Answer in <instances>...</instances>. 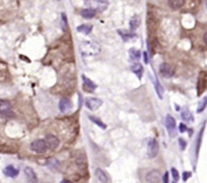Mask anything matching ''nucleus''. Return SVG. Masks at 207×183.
<instances>
[{
    "mask_svg": "<svg viewBox=\"0 0 207 183\" xmlns=\"http://www.w3.org/2000/svg\"><path fill=\"white\" fill-rule=\"evenodd\" d=\"M47 144L45 140H36L30 144V150L38 154H43L47 151Z\"/></svg>",
    "mask_w": 207,
    "mask_h": 183,
    "instance_id": "f257e3e1",
    "label": "nucleus"
},
{
    "mask_svg": "<svg viewBox=\"0 0 207 183\" xmlns=\"http://www.w3.org/2000/svg\"><path fill=\"white\" fill-rule=\"evenodd\" d=\"M159 145L155 139H151L147 145V155L149 158H155L159 154Z\"/></svg>",
    "mask_w": 207,
    "mask_h": 183,
    "instance_id": "f03ea898",
    "label": "nucleus"
},
{
    "mask_svg": "<svg viewBox=\"0 0 207 183\" xmlns=\"http://www.w3.org/2000/svg\"><path fill=\"white\" fill-rule=\"evenodd\" d=\"M159 72L166 78H171L175 74V68L169 63H162L159 66Z\"/></svg>",
    "mask_w": 207,
    "mask_h": 183,
    "instance_id": "7ed1b4c3",
    "label": "nucleus"
},
{
    "mask_svg": "<svg viewBox=\"0 0 207 183\" xmlns=\"http://www.w3.org/2000/svg\"><path fill=\"white\" fill-rule=\"evenodd\" d=\"M162 178V174L159 170H151L145 176V180L148 183H159Z\"/></svg>",
    "mask_w": 207,
    "mask_h": 183,
    "instance_id": "20e7f679",
    "label": "nucleus"
},
{
    "mask_svg": "<svg viewBox=\"0 0 207 183\" xmlns=\"http://www.w3.org/2000/svg\"><path fill=\"white\" fill-rule=\"evenodd\" d=\"M45 142L47 144V147L51 150H56L60 145V140L54 135H47L45 138Z\"/></svg>",
    "mask_w": 207,
    "mask_h": 183,
    "instance_id": "39448f33",
    "label": "nucleus"
},
{
    "mask_svg": "<svg viewBox=\"0 0 207 183\" xmlns=\"http://www.w3.org/2000/svg\"><path fill=\"white\" fill-rule=\"evenodd\" d=\"M0 113L4 116H13L12 110H11L10 102L6 101V100H0Z\"/></svg>",
    "mask_w": 207,
    "mask_h": 183,
    "instance_id": "423d86ee",
    "label": "nucleus"
},
{
    "mask_svg": "<svg viewBox=\"0 0 207 183\" xmlns=\"http://www.w3.org/2000/svg\"><path fill=\"white\" fill-rule=\"evenodd\" d=\"M102 104H103V100L98 98H87L85 100V106L91 110H97L98 109Z\"/></svg>",
    "mask_w": 207,
    "mask_h": 183,
    "instance_id": "0eeeda50",
    "label": "nucleus"
},
{
    "mask_svg": "<svg viewBox=\"0 0 207 183\" xmlns=\"http://www.w3.org/2000/svg\"><path fill=\"white\" fill-rule=\"evenodd\" d=\"M166 126L168 129L169 134L172 136V138L175 136V131H176V120L171 114H168L166 116Z\"/></svg>",
    "mask_w": 207,
    "mask_h": 183,
    "instance_id": "6e6552de",
    "label": "nucleus"
},
{
    "mask_svg": "<svg viewBox=\"0 0 207 183\" xmlns=\"http://www.w3.org/2000/svg\"><path fill=\"white\" fill-rule=\"evenodd\" d=\"M81 78H82V81H83V89H84L85 91L92 92L95 88H97V84H95V83L92 82L89 78H87L86 76L82 75Z\"/></svg>",
    "mask_w": 207,
    "mask_h": 183,
    "instance_id": "1a4fd4ad",
    "label": "nucleus"
},
{
    "mask_svg": "<svg viewBox=\"0 0 207 183\" xmlns=\"http://www.w3.org/2000/svg\"><path fill=\"white\" fill-rule=\"evenodd\" d=\"M3 173H4V175L7 176V177L14 178V177H16V176L18 175L20 171H18V169L15 168L14 166L9 165L7 167H5L4 170H3Z\"/></svg>",
    "mask_w": 207,
    "mask_h": 183,
    "instance_id": "9d476101",
    "label": "nucleus"
},
{
    "mask_svg": "<svg viewBox=\"0 0 207 183\" xmlns=\"http://www.w3.org/2000/svg\"><path fill=\"white\" fill-rule=\"evenodd\" d=\"M72 107V103H71V101L69 100L68 98H62L59 102V109L61 112H65V111L69 110L70 108Z\"/></svg>",
    "mask_w": 207,
    "mask_h": 183,
    "instance_id": "9b49d317",
    "label": "nucleus"
},
{
    "mask_svg": "<svg viewBox=\"0 0 207 183\" xmlns=\"http://www.w3.org/2000/svg\"><path fill=\"white\" fill-rule=\"evenodd\" d=\"M95 13H97V10L92 8H84L80 11V15L85 18V19H91L95 16Z\"/></svg>",
    "mask_w": 207,
    "mask_h": 183,
    "instance_id": "f8f14e48",
    "label": "nucleus"
},
{
    "mask_svg": "<svg viewBox=\"0 0 207 183\" xmlns=\"http://www.w3.org/2000/svg\"><path fill=\"white\" fill-rule=\"evenodd\" d=\"M118 33H119V36H121L122 40L124 42H127V41H129V40L136 38V35H135L134 33L128 32V30H125V29H119Z\"/></svg>",
    "mask_w": 207,
    "mask_h": 183,
    "instance_id": "ddd939ff",
    "label": "nucleus"
},
{
    "mask_svg": "<svg viewBox=\"0 0 207 183\" xmlns=\"http://www.w3.org/2000/svg\"><path fill=\"white\" fill-rule=\"evenodd\" d=\"M152 81H153V84H154V88H155V91L157 93V95H159V98L162 99L163 98V93H165V89L162 88V84L159 82L157 77L155 75H154V79L152 80Z\"/></svg>",
    "mask_w": 207,
    "mask_h": 183,
    "instance_id": "4468645a",
    "label": "nucleus"
},
{
    "mask_svg": "<svg viewBox=\"0 0 207 183\" xmlns=\"http://www.w3.org/2000/svg\"><path fill=\"white\" fill-rule=\"evenodd\" d=\"M95 176L98 177V181L102 183H109V177L106 174V172L104 170H102L101 168L95 169Z\"/></svg>",
    "mask_w": 207,
    "mask_h": 183,
    "instance_id": "2eb2a0df",
    "label": "nucleus"
},
{
    "mask_svg": "<svg viewBox=\"0 0 207 183\" xmlns=\"http://www.w3.org/2000/svg\"><path fill=\"white\" fill-rule=\"evenodd\" d=\"M206 89V80L203 78V73L200 74L199 80H198V84H197V90H198V95H201L204 90Z\"/></svg>",
    "mask_w": 207,
    "mask_h": 183,
    "instance_id": "dca6fc26",
    "label": "nucleus"
},
{
    "mask_svg": "<svg viewBox=\"0 0 207 183\" xmlns=\"http://www.w3.org/2000/svg\"><path fill=\"white\" fill-rule=\"evenodd\" d=\"M24 174H26L27 178L29 179L30 182H37L38 181V177H37L35 171L30 168V167H26L24 168Z\"/></svg>",
    "mask_w": 207,
    "mask_h": 183,
    "instance_id": "f3484780",
    "label": "nucleus"
},
{
    "mask_svg": "<svg viewBox=\"0 0 207 183\" xmlns=\"http://www.w3.org/2000/svg\"><path fill=\"white\" fill-rule=\"evenodd\" d=\"M140 23H141L140 17H139L138 15H134V16L130 19V22H129V26H130L131 32L136 30L139 27V26H140Z\"/></svg>",
    "mask_w": 207,
    "mask_h": 183,
    "instance_id": "a211bd4d",
    "label": "nucleus"
},
{
    "mask_svg": "<svg viewBox=\"0 0 207 183\" xmlns=\"http://www.w3.org/2000/svg\"><path fill=\"white\" fill-rule=\"evenodd\" d=\"M131 70H132V72H133L134 74H136L137 77H138L139 79H141L142 74H143V67H142V65H141V64H139V63H134V64L131 66Z\"/></svg>",
    "mask_w": 207,
    "mask_h": 183,
    "instance_id": "6ab92c4d",
    "label": "nucleus"
},
{
    "mask_svg": "<svg viewBox=\"0 0 207 183\" xmlns=\"http://www.w3.org/2000/svg\"><path fill=\"white\" fill-rule=\"evenodd\" d=\"M181 117L183 119V120L186 122H194V116L193 114L190 112V110L188 108H184L181 112Z\"/></svg>",
    "mask_w": 207,
    "mask_h": 183,
    "instance_id": "aec40b11",
    "label": "nucleus"
},
{
    "mask_svg": "<svg viewBox=\"0 0 207 183\" xmlns=\"http://www.w3.org/2000/svg\"><path fill=\"white\" fill-rule=\"evenodd\" d=\"M76 29L78 33H83V35L87 36L92 30V26H91V24H81V26H77Z\"/></svg>",
    "mask_w": 207,
    "mask_h": 183,
    "instance_id": "412c9836",
    "label": "nucleus"
},
{
    "mask_svg": "<svg viewBox=\"0 0 207 183\" xmlns=\"http://www.w3.org/2000/svg\"><path fill=\"white\" fill-rule=\"evenodd\" d=\"M129 56H130V59L131 60H135V61H138L139 59L141 57V53L139 50H136L134 48H132L129 50Z\"/></svg>",
    "mask_w": 207,
    "mask_h": 183,
    "instance_id": "4be33fe9",
    "label": "nucleus"
},
{
    "mask_svg": "<svg viewBox=\"0 0 207 183\" xmlns=\"http://www.w3.org/2000/svg\"><path fill=\"white\" fill-rule=\"evenodd\" d=\"M185 4L184 0H170L169 5L171 6L173 9H179Z\"/></svg>",
    "mask_w": 207,
    "mask_h": 183,
    "instance_id": "5701e85b",
    "label": "nucleus"
},
{
    "mask_svg": "<svg viewBox=\"0 0 207 183\" xmlns=\"http://www.w3.org/2000/svg\"><path fill=\"white\" fill-rule=\"evenodd\" d=\"M88 117H89V119H91L92 123H95L97 126H98L100 128H102L103 129H107V125H106V123H104L103 122H102V120H101L100 119H98V117L94 116H89Z\"/></svg>",
    "mask_w": 207,
    "mask_h": 183,
    "instance_id": "b1692460",
    "label": "nucleus"
},
{
    "mask_svg": "<svg viewBox=\"0 0 207 183\" xmlns=\"http://www.w3.org/2000/svg\"><path fill=\"white\" fill-rule=\"evenodd\" d=\"M204 126L205 125H203L201 131H200L199 135H198V139H197L196 141V150H195V153H196V158L198 157V153H199V148H200V145H201V141H202V135H203V132H204Z\"/></svg>",
    "mask_w": 207,
    "mask_h": 183,
    "instance_id": "393cba45",
    "label": "nucleus"
},
{
    "mask_svg": "<svg viewBox=\"0 0 207 183\" xmlns=\"http://www.w3.org/2000/svg\"><path fill=\"white\" fill-rule=\"evenodd\" d=\"M207 106V96H205V97H203L201 99V101L199 102L198 104V107H197V112L198 113H201L203 110L205 109Z\"/></svg>",
    "mask_w": 207,
    "mask_h": 183,
    "instance_id": "a878e982",
    "label": "nucleus"
},
{
    "mask_svg": "<svg viewBox=\"0 0 207 183\" xmlns=\"http://www.w3.org/2000/svg\"><path fill=\"white\" fill-rule=\"evenodd\" d=\"M98 3V11H104V10H106L107 7H108V5H109V2L108 1H97Z\"/></svg>",
    "mask_w": 207,
    "mask_h": 183,
    "instance_id": "bb28decb",
    "label": "nucleus"
},
{
    "mask_svg": "<svg viewBox=\"0 0 207 183\" xmlns=\"http://www.w3.org/2000/svg\"><path fill=\"white\" fill-rule=\"evenodd\" d=\"M48 165L52 169H56V168H58V166H59V162H58L56 159H52L48 162Z\"/></svg>",
    "mask_w": 207,
    "mask_h": 183,
    "instance_id": "cd10ccee",
    "label": "nucleus"
},
{
    "mask_svg": "<svg viewBox=\"0 0 207 183\" xmlns=\"http://www.w3.org/2000/svg\"><path fill=\"white\" fill-rule=\"evenodd\" d=\"M172 175H173V178H174V181L178 182L179 179H180V174H179L178 170L176 168H172Z\"/></svg>",
    "mask_w": 207,
    "mask_h": 183,
    "instance_id": "c85d7f7f",
    "label": "nucleus"
},
{
    "mask_svg": "<svg viewBox=\"0 0 207 183\" xmlns=\"http://www.w3.org/2000/svg\"><path fill=\"white\" fill-rule=\"evenodd\" d=\"M178 142H179V145H180V149L182 151H184L185 149H186V147H187V142L185 141L184 139H182V138L179 139Z\"/></svg>",
    "mask_w": 207,
    "mask_h": 183,
    "instance_id": "c756f323",
    "label": "nucleus"
},
{
    "mask_svg": "<svg viewBox=\"0 0 207 183\" xmlns=\"http://www.w3.org/2000/svg\"><path fill=\"white\" fill-rule=\"evenodd\" d=\"M62 27H63V30H67V17H66V14L65 13H62Z\"/></svg>",
    "mask_w": 207,
    "mask_h": 183,
    "instance_id": "7c9ffc66",
    "label": "nucleus"
},
{
    "mask_svg": "<svg viewBox=\"0 0 207 183\" xmlns=\"http://www.w3.org/2000/svg\"><path fill=\"white\" fill-rule=\"evenodd\" d=\"M191 172H188V171H185L183 173V181H187L188 179H189L191 177Z\"/></svg>",
    "mask_w": 207,
    "mask_h": 183,
    "instance_id": "2f4dec72",
    "label": "nucleus"
},
{
    "mask_svg": "<svg viewBox=\"0 0 207 183\" xmlns=\"http://www.w3.org/2000/svg\"><path fill=\"white\" fill-rule=\"evenodd\" d=\"M179 131H180V133L187 132V126H186V125H184V123H180V126H179Z\"/></svg>",
    "mask_w": 207,
    "mask_h": 183,
    "instance_id": "473e14b6",
    "label": "nucleus"
},
{
    "mask_svg": "<svg viewBox=\"0 0 207 183\" xmlns=\"http://www.w3.org/2000/svg\"><path fill=\"white\" fill-rule=\"evenodd\" d=\"M162 179L163 183H169V172H166Z\"/></svg>",
    "mask_w": 207,
    "mask_h": 183,
    "instance_id": "72a5a7b5",
    "label": "nucleus"
},
{
    "mask_svg": "<svg viewBox=\"0 0 207 183\" xmlns=\"http://www.w3.org/2000/svg\"><path fill=\"white\" fill-rule=\"evenodd\" d=\"M143 60H144V63L145 64L148 63V56H147V53L146 52L143 53Z\"/></svg>",
    "mask_w": 207,
    "mask_h": 183,
    "instance_id": "f704fd0d",
    "label": "nucleus"
},
{
    "mask_svg": "<svg viewBox=\"0 0 207 183\" xmlns=\"http://www.w3.org/2000/svg\"><path fill=\"white\" fill-rule=\"evenodd\" d=\"M203 40H204V42L206 43L207 44V32L205 33V35H204V36H203Z\"/></svg>",
    "mask_w": 207,
    "mask_h": 183,
    "instance_id": "c9c22d12",
    "label": "nucleus"
},
{
    "mask_svg": "<svg viewBox=\"0 0 207 183\" xmlns=\"http://www.w3.org/2000/svg\"><path fill=\"white\" fill-rule=\"evenodd\" d=\"M60 183H70V182H69L68 180H62Z\"/></svg>",
    "mask_w": 207,
    "mask_h": 183,
    "instance_id": "e433bc0d",
    "label": "nucleus"
},
{
    "mask_svg": "<svg viewBox=\"0 0 207 183\" xmlns=\"http://www.w3.org/2000/svg\"><path fill=\"white\" fill-rule=\"evenodd\" d=\"M173 183H177V182H176V181H174V182H173Z\"/></svg>",
    "mask_w": 207,
    "mask_h": 183,
    "instance_id": "4c0bfd02",
    "label": "nucleus"
},
{
    "mask_svg": "<svg viewBox=\"0 0 207 183\" xmlns=\"http://www.w3.org/2000/svg\"><path fill=\"white\" fill-rule=\"evenodd\" d=\"M206 5H207V4H206Z\"/></svg>",
    "mask_w": 207,
    "mask_h": 183,
    "instance_id": "58836bf2",
    "label": "nucleus"
}]
</instances>
